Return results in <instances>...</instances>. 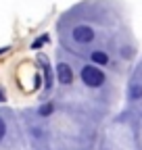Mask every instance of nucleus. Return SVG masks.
<instances>
[{"instance_id": "nucleus-2", "label": "nucleus", "mask_w": 142, "mask_h": 150, "mask_svg": "<svg viewBox=\"0 0 142 150\" xmlns=\"http://www.w3.org/2000/svg\"><path fill=\"white\" fill-rule=\"evenodd\" d=\"M94 38H96V31L90 25H86V23H80V25H75L73 29H71V40H73L75 44H80V46L92 44Z\"/></svg>"}, {"instance_id": "nucleus-5", "label": "nucleus", "mask_w": 142, "mask_h": 150, "mask_svg": "<svg viewBox=\"0 0 142 150\" xmlns=\"http://www.w3.org/2000/svg\"><path fill=\"white\" fill-rule=\"evenodd\" d=\"M38 63L42 65L44 75H46V92H50V90H52V69H50V65H48V59H46L44 54H38Z\"/></svg>"}, {"instance_id": "nucleus-1", "label": "nucleus", "mask_w": 142, "mask_h": 150, "mask_svg": "<svg viewBox=\"0 0 142 150\" xmlns=\"http://www.w3.org/2000/svg\"><path fill=\"white\" fill-rule=\"evenodd\" d=\"M80 79L88 88H102L107 81V75L100 67L88 63V65H82V69H80Z\"/></svg>"}, {"instance_id": "nucleus-10", "label": "nucleus", "mask_w": 142, "mask_h": 150, "mask_svg": "<svg viewBox=\"0 0 142 150\" xmlns=\"http://www.w3.org/2000/svg\"><path fill=\"white\" fill-rule=\"evenodd\" d=\"M4 100H6V94H4L2 88H0V102H4Z\"/></svg>"}, {"instance_id": "nucleus-6", "label": "nucleus", "mask_w": 142, "mask_h": 150, "mask_svg": "<svg viewBox=\"0 0 142 150\" xmlns=\"http://www.w3.org/2000/svg\"><path fill=\"white\" fill-rule=\"evenodd\" d=\"M128 94H130V100H140L142 98V86L140 83H132Z\"/></svg>"}, {"instance_id": "nucleus-11", "label": "nucleus", "mask_w": 142, "mask_h": 150, "mask_svg": "<svg viewBox=\"0 0 142 150\" xmlns=\"http://www.w3.org/2000/svg\"><path fill=\"white\" fill-rule=\"evenodd\" d=\"M6 50H11V48H9V46H4V48H0V54H4Z\"/></svg>"}, {"instance_id": "nucleus-7", "label": "nucleus", "mask_w": 142, "mask_h": 150, "mask_svg": "<svg viewBox=\"0 0 142 150\" xmlns=\"http://www.w3.org/2000/svg\"><path fill=\"white\" fill-rule=\"evenodd\" d=\"M52 110H55V104L46 102V104H42V106L38 108V115H40V117H50V115H52Z\"/></svg>"}, {"instance_id": "nucleus-9", "label": "nucleus", "mask_w": 142, "mask_h": 150, "mask_svg": "<svg viewBox=\"0 0 142 150\" xmlns=\"http://www.w3.org/2000/svg\"><path fill=\"white\" fill-rule=\"evenodd\" d=\"M4 138H6V121L0 117V142H2Z\"/></svg>"}, {"instance_id": "nucleus-3", "label": "nucleus", "mask_w": 142, "mask_h": 150, "mask_svg": "<svg viewBox=\"0 0 142 150\" xmlns=\"http://www.w3.org/2000/svg\"><path fill=\"white\" fill-rule=\"evenodd\" d=\"M55 73H57V81L61 83V86H71L73 83V69H71V65L69 63H65V61H59L57 63V67H55Z\"/></svg>"}, {"instance_id": "nucleus-4", "label": "nucleus", "mask_w": 142, "mask_h": 150, "mask_svg": "<svg viewBox=\"0 0 142 150\" xmlns=\"http://www.w3.org/2000/svg\"><path fill=\"white\" fill-rule=\"evenodd\" d=\"M90 63L96 67H107L111 63V56L107 54V50H92L90 52Z\"/></svg>"}, {"instance_id": "nucleus-8", "label": "nucleus", "mask_w": 142, "mask_h": 150, "mask_svg": "<svg viewBox=\"0 0 142 150\" xmlns=\"http://www.w3.org/2000/svg\"><path fill=\"white\" fill-rule=\"evenodd\" d=\"M46 42H48V35L44 33V35H40V38H38V40H33V44H31V48H33V50H38V48H40V46H44Z\"/></svg>"}]
</instances>
